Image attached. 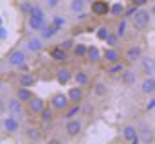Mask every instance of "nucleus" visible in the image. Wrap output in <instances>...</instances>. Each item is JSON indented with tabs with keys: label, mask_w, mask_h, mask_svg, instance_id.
Returning a JSON list of instances; mask_svg holds the SVG:
<instances>
[{
	"label": "nucleus",
	"mask_w": 155,
	"mask_h": 144,
	"mask_svg": "<svg viewBox=\"0 0 155 144\" xmlns=\"http://www.w3.org/2000/svg\"><path fill=\"white\" fill-rule=\"evenodd\" d=\"M27 25H29V29H31V31H41V29H43V25H45V18L29 15V18H27Z\"/></svg>",
	"instance_id": "f3484780"
},
{
	"label": "nucleus",
	"mask_w": 155,
	"mask_h": 144,
	"mask_svg": "<svg viewBox=\"0 0 155 144\" xmlns=\"http://www.w3.org/2000/svg\"><path fill=\"white\" fill-rule=\"evenodd\" d=\"M150 15H152V16H155V4L152 5V9H150Z\"/></svg>",
	"instance_id": "09e8293b"
},
{
	"label": "nucleus",
	"mask_w": 155,
	"mask_h": 144,
	"mask_svg": "<svg viewBox=\"0 0 155 144\" xmlns=\"http://www.w3.org/2000/svg\"><path fill=\"white\" fill-rule=\"evenodd\" d=\"M85 7H87V0H72V2H71V11H72L74 15L85 11Z\"/></svg>",
	"instance_id": "c756f323"
},
{
	"label": "nucleus",
	"mask_w": 155,
	"mask_h": 144,
	"mask_svg": "<svg viewBox=\"0 0 155 144\" xmlns=\"http://www.w3.org/2000/svg\"><path fill=\"white\" fill-rule=\"evenodd\" d=\"M27 49L31 51V52H40L41 49H43V38L41 36H33V38H29L27 40Z\"/></svg>",
	"instance_id": "412c9836"
},
{
	"label": "nucleus",
	"mask_w": 155,
	"mask_h": 144,
	"mask_svg": "<svg viewBox=\"0 0 155 144\" xmlns=\"http://www.w3.org/2000/svg\"><path fill=\"white\" fill-rule=\"evenodd\" d=\"M101 58H103V54H101V51H99L96 45H90V47L87 49V60H88L90 63H97Z\"/></svg>",
	"instance_id": "5701e85b"
},
{
	"label": "nucleus",
	"mask_w": 155,
	"mask_h": 144,
	"mask_svg": "<svg viewBox=\"0 0 155 144\" xmlns=\"http://www.w3.org/2000/svg\"><path fill=\"white\" fill-rule=\"evenodd\" d=\"M71 105V99H69V96L67 94H63V92H58V94H54L52 97H51V106L52 110H58V112H65V108Z\"/></svg>",
	"instance_id": "f03ea898"
},
{
	"label": "nucleus",
	"mask_w": 155,
	"mask_h": 144,
	"mask_svg": "<svg viewBox=\"0 0 155 144\" xmlns=\"http://www.w3.org/2000/svg\"><path fill=\"white\" fill-rule=\"evenodd\" d=\"M67 96H69V99H71V103H81L83 99H85V92H83V87H72L69 92H67Z\"/></svg>",
	"instance_id": "2eb2a0df"
},
{
	"label": "nucleus",
	"mask_w": 155,
	"mask_h": 144,
	"mask_svg": "<svg viewBox=\"0 0 155 144\" xmlns=\"http://www.w3.org/2000/svg\"><path fill=\"white\" fill-rule=\"evenodd\" d=\"M43 4H45V7H49V9H56V7L60 5V0H43Z\"/></svg>",
	"instance_id": "ea45409f"
},
{
	"label": "nucleus",
	"mask_w": 155,
	"mask_h": 144,
	"mask_svg": "<svg viewBox=\"0 0 155 144\" xmlns=\"http://www.w3.org/2000/svg\"><path fill=\"white\" fill-rule=\"evenodd\" d=\"M4 108H5V99H4V97L0 96V112H2Z\"/></svg>",
	"instance_id": "49530a36"
},
{
	"label": "nucleus",
	"mask_w": 155,
	"mask_h": 144,
	"mask_svg": "<svg viewBox=\"0 0 155 144\" xmlns=\"http://www.w3.org/2000/svg\"><path fill=\"white\" fill-rule=\"evenodd\" d=\"M81 113V105L79 103H71L69 106L65 108V113H63V117L65 119H74Z\"/></svg>",
	"instance_id": "b1692460"
},
{
	"label": "nucleus",
	"mask_w": 155,
	"mask_h": 144,
	"mask_svg": "<svg viewBox=\"0 0 155 144\" xmlns=\"http://www.w3.org/2000/svg\"><path fill=\"white\" fill-rule=\"evenodd\" d=\"M25 137H27L31 142H40V141L43 139L41 130H40L38 126H29V128L25 130Z\"/></svg>",
	"instance_id": "aec40b11"
},
{
	"label": "nucleus",
	"mask_w": 155,
	"mask_h": 144,
	"mask_svg": "<svg viewBox=\"0 0 155 144\" xmlns=\"http://www.w3.org/2000/svg\"><path fill=\"white\" fill-rule=\"evenodd\" d=\"M40 117H41V123H45V124L52 123V119H54V110H52V106L51 108L45 106L41 112H40Z\"/></svg>",
	"instance_id": "c85d7f7f"
},
{
	"label": "nucleus",
	"mask_w": 155,
	"mask_h": 144,
	"mask_svg": "<svg viewBox=\"0 0 155 144\" xmlns=\"http://www.w3.org/2000/svg\"><path fill=\"white\" fill-rule=\"evenodd\" d=\"M81 130H83V123L74 117V119H67V123H65V133L71 137V139H74L78 137L79 133H81Z\"/></svg>",
	"instance_id": "7ed1b4c3"
},
{
	"label": "nucleus",
	"mask_w": 155,
	"mask_h": 144,
	"mask_svg": "<svg viewBox=\"0 0 155 144\" xmlns=\"http://www.w3.org/2000/svg\"><path fill=\"white\" fill-rule=\"evenodd\" d=\"M74 81H76V85L78 87H87L88 83H90V77H88V74L85 70H78V72H74Z\"/></svg>",
	"instance_id": "bb28decb"
},
{
	"label": "nucleus",
	"mask_w": 155,
	"mask_h": 144,
	"mask_svg": "<svg viewBox=\"0 0 155 144\" xmlns=\"http://www.w3.org/2000/svg\"><path fill=\"white\" fill-rule=\"evenodd\" d=\"M124 58H126L130 63H135V61H139V60L143 58V49H141L139 45H132V47H128V49H126Z\"/></svg>",
	"instance_id": "f8f14e48"
},
{
	"label": "nucleus",
	"mask_w": 155,
	"mask_h": 144,
	"mask_svg": "<svg viewBox=\"0 0 155 144\" xmlns=\"http://www.w3.org/2000/svg\"><path fill=\"white\" fill-rule=\"evenodd\" d=\"M123 139L128 144H137L139 142V128H135L134 124H126L123 128Z\"/></svg>",
	"instance_id": "423d86ee"
},
{
	"label": "nucleus",
	"mask_w": 155,
	"mask_h": 144,
	"mask_svg": "<svg viewBox=\"0 0 155 144\" xmlns=\"http://www.w3.org/2000/svg\"><path fill=\"white\" fill-rule=\"evenodd\" d=\"M90 113H94V106H90V105L81 106V115H90Z\"/></svg>",
	"instance_id": "a19ab883"
},
{
	"label": "nucleus",
	"mask_w": 155,
	"mask_h": 144,
	"mask_svg": "<svg viewBox=\"0 0 155 144\" xmlns=\"http://www.w3.org/2000/svg\"><path fill=\"white\" fill-rule=\"evenodd\" d=\"M45 108V101L38 97V96H35V97H31L29 101H27V110H29V113H40L41 110Z\"/></svg>",
	"instance_id": "9d476101"
},
{
	"label": "nucleus",
	"mask_w": 155,
	"mask_h": 144,
	"mask_svg": "<svg viewBox=\"0 0 155 144\" xmlns=\"http://www.w3.org/2000/svg\"><path fill=\"white\" fill-rule=\"evenodd\" d=\"M31 7H33V5H29V4H22V11H24V13H27V15H29Z\"/></svg>",
	"instance_id": "37998d69"
},
{
	"label": "nucleus",
	"mask_w": 155,
	"mask_h": 144,
	"mask_svg": "<svg viewBox=\"0 0 155 144\" xmlns=\"http://www.w3.org/2000/svg\"><path fill=\"white\" fill-rule=\"evenodd\" d=\"M103 60L107 63H116V61H121V54H119V51H117L116 47H108L103 52Z\"/></svg>",
	"instance_id": "dca6fc26"
},
{
	"label": "nucleus",
	"mask_w": 155,
	"mask_h": 144,
	"mask_svg": "<svg viewBox=\"0 0 155 144\" xmlns=\"http://www.w3.org/2000/svg\"><path fill=\"white\" fill-rule=\"evenodd\" d=\"M60 47L69 52V51H72V47H74V40H72V38H65V40L60 41Z\"/></svg>",
	"instance_id": "f704fd0d"
},
{
	"label": "nucleus",
	"mask_w": 155,
	"mask_h": 144,
	"mask_svg": "<svg viewBox=\"0 0 155 144\" xmlns=\"http://www.w3.org/2000/svg\"><path fill=\"white\" fill-rule=\"evenodd\" d=\"M72 70L69 69V67H60L58 70H56V81L60 83V85H67L71 79H72Z\"/></svg>",
	"instance_id": "ddd939ff"
},
{
	"label": "nucleus",
	"mask_w": 155,
	"mask_h": 144,
	"mask_svg": "<svg viewBox=\"0 0 155 144\" xmlns=\"http://www.w3.org/2000/svg\"><path fill=\"white\" fill-rule=\"evenodd\" d=\"M85 18H87V13H85V11H81V13L76 15V20H85Z\"/></svg>",
	"instance_id": "c03bdc74"
},
{
	"label": "nucleus",
	"mask_w": 155,
	"mask_h": 144,
	"mask_svg": "<svg viewBox=\"0 0 155 144\" xmlns=\"http://www.w3.org/2000/svg\"><path fill=\"white\" fill-rule=\"evenodd\" d=\"M121 81L124 87H135L137 83V72L132 70V69H124L121 72Z\"/></svg>",
	"instance_id": "9b49d317"
},
{
	"label": "nucleus",
	"mask_w": 155,
	"mask_h": 144,
	"mask_svg": "<svg viewBox=\"0 0 155 144\" xmlns=\"http://www.w3.org/2000/svg\"><path fill=\"white\" fill-rule=\"evenodd\" d=\"M16 97H18L22 103H27L31 97H35V94H33V90H31L29 87H20V88L16 90Z\"/></svg>",
	"instance_id": "a878e982"
},
{
	"label": "nucleus",
	"mask_w": 155,
	"mask_h": 144,
	"mask_svg": "<svg viewBox=\"0 0 155 144\" xmlns=\"http://www.w3.org/2000/svg\"><path fill=\"white\" fill-rule=\"evenodd\" d=\"M52 24H54V25H58V27L61 29V27L67 24V20H65L63 16H54V18H52Z\"/></svg>",
	"instance_id": "58836bf2"
},
{
	"label": "nucleus",
	"mask_w": 155,
	"mask_h": 144,
	"mask_svg": "<svg viewBox=\"0 0 155 144\" xmlns=\"http://www.w3.org/2000/svg\"><path fill=\"white\" fill-rule=\"evenodd\" d=\"M0 25H2V18H0Z\"/></svg>",
	"instance_id": "3c124183"
},
{
	"label": "nucleus",
	"mask_w": 155,
	"mask_h": 144,
	"mask_svg": "<svg viewBox=\"0 0 155 144\" xmlns=\"http://www.w3.org/2000/svg\"><path fill=\"white\" fill-rule=\"evenodd\" d=\"M153 108H155V99H152V103H148L146 110H153Z\"/></svg>",
	"instance_id": "de8ad7c7"
},
{
	"label": "nucleus",
	"mask_w": 155,
	"mask_h": 144,
	"mask_svg": "<svg viewBox=\"0 0 155 144\" xmlns=\"http://www.w3.org/2000/svg\"><path fill=\"white\" fill-rule=\"evenodd\" d=\"M110 15L112 16H123L124 15V5L123 4H114V5H110Z\"/></svg>",
	"instance_id": "473e14b6"
},
{
	"label": "nucleus",
	"mask_w": 155,
	"mask_h": 144,
	"mask_svg": "<svg viewBox=\"0 0 155 144\" xmlns=\"http://www.w3.org/2000/svg\"><path fill=\"white\" fill-rule=\"evenodd\" d=\"M132 25L137 31H146L148 25H150V11H146L143 7H137L135 13L132 15Z\"/></svg>",
	"instance_id": "f257e3e1"
},
{
	"label": "nucleus",
	"mask_w": 155,
	"mask_h": 144,
	"mask_svg": "<svg viewBox=\"0 0 155 144\" xmlns=\"http://www.w3.org/2000/svg\"><path fill=\"white\" fill-rule=\"evenodd\" d=\"M108 33H110V31H108L105 25H101V27H97V31H96V36H97L99 40H103V41H105V38L108 36Z\"/></svg>",
	"instance_id": "e433bc0d"
},
{
	"label": "nucleus",
	"mask_w": 155,
	"mask_h": 144,
	"mask_svg": "<svg viewBox=\"0 0 155 144\" xmlns=\"http://www.w3.org/2000/svg\"><path fill=\"white\" fill-rule=\"evenodd\" d=\"M153 130H152V126H148V124H143L141 128H139V142L143 144H150L153 142Z\"/></svg>",
	"instance_id": "1a4fd4ad"
},
{
	"label": "nucleus",
	"mask_w": 155,
	"mask_h": 144,
	"mask_svg": "<svg viewBox=\"0 0 155 144\" xmlns=\"http://www.w3.org/2000/svg\"><path fill=\"white\" fill-rule=\"evenodd\" d=\"M141 65H143V72H144L146 76H153L155 74V60L152 56L141 58Z\"/></svg>",
	"instance_id": "6ab92c4d"
},
{
	"label": "nucleus",
	"mask_w": 155,
	"mask_h": 144,
	"mask_svg": "<svg viewBox=\"0 0 155 144\" xmlns=\"http://www.w3.org/2000/svg\"><path fill=\"white\" fill-rule=\"evenodd\" d=\"M58 31H60V27H58V25H54V24L51 22L49 25H47V24L43 25V29L40 31V34H41V38H43V41H45V40H51V38H54Z\"/></svg>",
	"instance_id": "a211bd4d"
},
{
	"label": "nucleus",
	"mask_w": 155,
	"mask_h": 144,
	"mask_svg": "<svg viewBox=\"0 0 155 144\" xmlns=\"http://www.w3.org/2000/svg\"><path fill=\"white\" fill-rule=\"evenodd\" d=\"M51 58H52L54 61H58V63H63V61L69 58V54H67L65 49H61V47L58 45V47H54V49L51 51Z\"/></svg>",
	"instance_id": "4be33fe9"
},
{
	"label": "nucleus",
	"mask_w": 155,
	"mask_h": 144,
	"mask_svg": "<svg viewBox=\"0 0 155 144\" xmlns=\"http://www.w3.org/2000/svg\"><path fill=\"white\" fill-rule=\"evenodd\" d=\"M2 126L7 133H16L20 130V123H18V117H13V115H7L2 119Z\"/></svg>",
	"instance_id": "6e6552de"
},
{
	"label": "nucleus",
	"mask_w": 155,
	"mask_h": 144,
	"mask_svg": "<svg viewBox=\"0 0 155 144\" xmlns=\"http://www.w3.org/2000/svg\"><path fill=\"white\" fill-rule=\"evenodd\" d=\"M7 38V29L4 25H0V40H5Z\"/></svg>",
	"instance_id": "79ce46f5"
},
{
	"label": "nucleus",
	"mask_w": 155,
	"mask_h": 144,
	"mask_svg": "<svg viewBox=\"0 0 155 144\" xmlns=\"http://www.w3.org/2000/svg\"><path fill=\"white\" fill-rule=\"evenodd\" d=\"M141 92L150 96V94H155V77L153 76H146L141 83Z\"/></svg>",
	"instance_id": "4468645a"
},
{
	"label": "nucleus",
	"mask_w": 155,
	"mask_h": 144,
	"mask_svg": "<svg viewBox=\"0 0 155 144\" xmlns=\"http://www.w3.org/2000/svg\"><path fill=\"white\" fill-rule=\"evenodd\" d=\"M117 40H119V36H117L116 33H108V36L105 38V41H107V45H108V47H116Z\"/></svg>",
	"instance_id": "c9c22d12"
},
{
	"label": "nucleus",
	"mask_w": 155,
	"mask_h": 144,
	"mask_svg": "<svg viewBox=\"0 0 155 144\" xmlns=\"http://www.w3.org/2000/svg\"><path fill=\"white\" fill-rule=\"evenodd\" d=\"M146 4V0H134V5H137V7H143Z\"/></svg>",
	"instance_id": "a18cd8bd"
},
{
	"label": "nucleus",
	"mask_w": 155,
	"mask_h": 144,
	"mask_svg": "<svg viewBox=\"0 0 155 144\" xmlns=\"http://www.w3.org/2000/svg\"><path fill=\"white\" fill-rule=\"evenodd\" d=\"M7 112H9V115H13V117H22L24 115V103L18 99V97H11V99H7Z\"/></svg>",
	"instance_id": "39448f33"
},
{
	"label": "nucleus",
	"mask_w": 155,
	"mask_h": 144,
	"mask_svg": "<svg viewBox=\"0 0 155 144\" xmlns=\"http://www.w3.org/2000/svg\"><path fill=\"white\" fill-rule=\"evenodd\" d=\"M7 61H9L11 67L24 69V67H25V52L20 51V49H16V51H13V52L7 56Z\"/></svg>",
	"instance_id": "20e7f679"
},
{
	"label": "nucleus",
	"mask_w": 155,
	"mask_h": 144,
	"mask_svg": "<svg viewBox=\"0 0 155 144\" xmlns=\"http://www.w3.org/2000/svg\"><path fill=\"white\" fill-rule=\"evenodd\" d=\"M126 67H124V63H121V61H116V63H110V67L107 69V74L110 76V77H116V76H121V72L124 70Z\"/></svg>",
	"instance_id": "cd10ccee"
},
{
	"label": "nucleus",
	"mask_w": 155,
	"mask_h": 144,
	"mask_svg": "<svg viewBox=\"0 0 155 144\" xmlns=\"http://www.w3.org/2000/svg\"><path fill=\"white\" fill-rule=\"evenodd\" d=\"M92 13L96 16H107V15H110L108 2H105V0H94L92 2Z\"/></svg>",
	"instance_id": "0eeeda50"
},
{
	"label": "nucleus",
	"mask_w": 155,
	"mask_h": 144,
	"mask_svg": "<svg viewBox=\"0 0 155 144\" xmlns=\"http://www.w3.org/2000/svg\"><path fill=\"white\" fill-rule=\"evenodd\" d=\"M87 45L85 43H76L74 47H72V52H74V56L76 58H87Z\"/></svg>",
	"instance_id": "2f4dec72"
},
{
	"label": "nucleus",
	"mask_w": 155,
	"mask_h": 144,
	"mask_svg": "<svg viewBox=\"0 0 155 144\" xmlns=\"http://www.w3.org/2000/svg\"><path fill=\"white\" fill-rule=\"evenodd\" d=\"M92 92H94V96H97V97H103V96H107V92H108V88H107V85L105 83H96L94 87H92Z\"/></svg>",
	"instance_id": "7c9ffc66"
},
{
	"label": "nucleus",
	"mask_w": 155,
	"mask_h": 144,
	"mask_svg": "<svg viewBox=\"0 0 155 144\" xmlns=\"http://www.w3.org/2000/svg\"><path fill=\"white\" fill-rule=\"evenodd\" d=\"M2 88H4V79L0 77V90H2Z\"/></svg>",
	"instance_id": "8fccbe9b"
},
{
	"label": "nucleus",
	"mask_w": 155,
	"mask_h": 144,
	"mask_svg": "<svg viewBox=\"0 0 155 144\" xmlns=\"http://www.w3.org/2000/svg\"><path fill=\"white\" fill-rule=\"evenodd\" d=\"M18 83H20V87H33L36 83V79L31 72H22L18 76Z\"/></svg>",
	"instance_id": "393cba45"
},
{
	"label": "nucleus",
	"mask_w": 155,
	"mask_h": 144,
	"mask_svg": "<svg viewBox=\"0 0 155 144\" xmlns=\"http://www.w3.org/2000/svg\"><path fill=\"white\" fill-rule=\"evenodd\" d=\"M29 15H33V16H41V18H45V13H43V9H41L40 5H33V7H31V11H29Z\"/></svg>",
	"instance_id": "4c0bfd02"
},
{
	"label": "nucleus",
	"mask_w": 155,
	"mask_h": 144,
	"mask_svg": "<svg viewBox=\"0 0 155 144\" xmlns=\"http://www.w3.org/2000/svg\"><path fill=\"white\" fill-rule=\"evenodd\" d=\"M126 18H121V22L117 24V27H116V34L121 38V36H124V33H126Z\"/></svg>",
	"instance_id": "72a5a7b5"
}]
</instances>
